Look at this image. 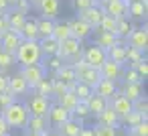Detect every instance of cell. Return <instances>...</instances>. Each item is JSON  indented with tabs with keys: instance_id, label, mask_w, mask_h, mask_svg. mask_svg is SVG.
Segmentation results:
<instances>
[{
	"instance_id": "obj_1",
	"label": "cell",
	"mask_w": 148,
	"mask_h": 136,
	"mask_svg": "<svg viewBox=\"0 0 148 136\" xmlns=\"http://www.w3.org/2000/svg\"><path fill=\"white\" fill-rule=\"evenodd\" d=\"M16 65L21 67H29V65H37L43 61V53L39 47V41H23L14 53Z\"/></svg>"
},
{
	"instance_id": "obj_2",
	"label": "cell",
	"mask_w": 148,
	"mask_h": 136,
	"mask_svg": "<svg viewBox=\"0 0 148 136\" xmlns=\"http://www.w3.org/2000/svg\"><path fill=\"white\" fill-rule=\"evenodd\" d=\"M0 116L4 118V122L8 124V128H23L27 126V120H29V112L25 108L23 102H12L10 106H6L2 112H0Z\"/></svg>"
},
{
	"instance_id": "obj_3",
	"label": "cell",
	"mask_w": 148,
	"mask_h": 136,
	"mask_svg": "<svg viewBox=\"0 0 148 136\" xmlns=\"http://www.w3.org/2000/svg\"><path fill=\"white\" fill-rule=\"evenodd\" d=\"M25 108L29 112V116H37V118H47L49 108H51V100L39 93H31L25 102Z\"/></svg>"
},
{
	"instance_id": "obj_4",
	"label": "cell",
	"mask_w": 148,
	"mask_h": 136,
	"mask_svg": "<svg viewBox=\"0 0 148 136\" xmlns=\"http://www.w3.org/2000/svg\"><path fill=\"white\" fill-rule=\"evenodd\" d=\"M83 61L91 67V69H101V65L108 61V51H103L101 47H95V45H89L83 49Z\"/></svg>"
},
{
	"instance_id": "obj_5",
	"label": "cell",
	"mask_w": 148,
	"mask_h": 136,
	"mask_svg": "<svg viewBox=\"0 0 148 136\" xmlns=\"http://www.w3.org/2000/svg\"><path fill=\"white\" fill-rule=\"evenodd\" d=\"M126 47H132V49H136V51H140V53L146 55V49H148V29H146V25L134 29V31L128 35Z\"/></svg>"
},
{
	"instance_id": "obj_6",
	"label": "cell",
	"mask_w": 148,
	"mask_h": 136,
	"mask_svg": "<svg viewBox=\"0 0 148 136\" xmlns=\"http://www.w3.org/2000/svg\"><path fill=\"white\" fill-rule=\"evenodd\" d=\"M21 75H23V79L29 83V89H35L37 87V83L43 79V77H47V69L43 67V63H37V65H29V67H21V71H18Z\"/></svg>"
},
{
	"instance_id": "obj_7",
	"label": "cell",
	"mask_w": 148,
	"mask_h": 136,
	"mask_svg": "<svg viewBox=\"0 0 148 136\" xmlns=\"http://www.w3.org/2000/svg\"><path fill=\"white\" fill-rule=\"evenodd\" d=\"M91 39H93L91 45L101 47L103 51H110V49L116 47V45H126L124 39H118V37H114V35H110V33H103V31H99V29H95V31L91 33Z\"/></svg>"
},
{
	"instance_id": "obj_8",
	"label": "cell",
	"mask_w": 148,
	"mask_h": 136,
	"mask_svg": "<svg viewBox=\"0 0 148 136\" xmlns=\"http://www.w3.org/2000/svg\"><path fill=\"white\" fill-rule=\"evenodd\" d=\"M81 51H83L81 41H77V39H73V37H69V39H65V41H61V43H59L57 57H59L61 61H67V63H69V59H71V57H75V55H77V53H81Z\"/></svg>"
},
{
	"instance_id": "obj_9",
	"label": "cell",
	"mask_w": 148,
	"mask_h": 136,
	"mask_svg": "<svg viewBox=\"0 0 148 136\" xmlns=\"http://www.w3.org/2000/svg\"><path fill=\"white\" fill-rule=\"evenodd\" d=\"M71 118V112H67L65 108H61L59 104H51L49 108V114H47V122L53 130H57L61 124H65L67 120Z\"/></svg>"
},
{
	"instance_id": "obj_10",
	"label": "cell",
	"mask_w": 148,
	"mask_h": 136,
	"mask_svg": "<svg viewBox=\"0 0 148 136\" xmlns=\"http://www.w3.org/2000/svg\"><path fill=\"white\" fill-rule=\"evenodd\" d=\"M69 23V31H71V37L73 39H77V41H85V39H89L91 37V33H93V29L87 25V23H83L79 16H75V19H71V21H67Z\"/></svg>"
},
{
	"instance_id": "obj_11",
	"label": "cell",
	"mask_w": 148,
	"mask_h": 136,
	"mask_svg": "<svg viewBox=\"0 0 148 136\" xmlns=\"http://www.w3.org/2000/svg\"><path fill=\"white\" fill-rule=\"evenodd\" d=\"M97 6H101L103 14H108L112 19H122V16H126V10H128V6L122 2V0H103V2H99Z\"/></svg>"
},
{
	"instance_id": "obj_12",
	"label": "cell",
	"mask_w": 148,
	"mask_h": 136,
	"mask_svg": "<svg viewBox=\"0 0 148 136\" xmlns=\"http://www.w3.org/2000/svg\"><path fill=\"white\" fill-rule=\"evenodd\" d=\"M79 19H81L83 23H87V25L95 31V29L99 27L101 19H103V8H101V6H97V4H93V6L85 8L83 12H79Z\"/></svg>"
},
{
	"instance_id": "obj_13",
	"label": "cell",
	"mask_w": 148,
	"mask_h": 136,
	"mask_svg": "<svg viewBox=\"0 0 148 136\" xmlns=\"http://www.w3.org/2000/svg\"><path fill=\"white\" fill-rule=\"evenodd\" d=\"M110 108H112L120 118H124V116H128V114L132 112V102H130L128 98H124L120 91H116V95L110 100Z\"/></svg>"
},
{
	"instance_id": "obj_14",
	"label": "cell",
	"mask_w": 148,
	"mask_h": 136,
	"mask_svg": "<svg viewBox=\"0 0 148 136\" xmlns=\"http://www.w3.org/2000/svg\"><path fill=\"white\" fill-rule=\"evenodd\" d=\"M37 8L41 10L43 19L55 21L57 14H59V8H61V0H39V2H37Z\"/></svg>"
},
{
	"instance_id": "obj_15",
	"label": "cell",
	"mask_w": 148,
	"mask_h": 136,
	"mask_svg": "<svg viewBox=\"0 0 148 136\" xmlns=\"http://www.w3.org/2000/svg\"><path fill=\"white\" fill-rule=\"evenodd\" d=\"M116 91H118V83L112 81V79H99L97 85L93 87V93L99 95V98H103V100H108V102L116 95Z\"/></svg>"
},
{
	"instance_id": "obj_16",
	"label": "cell",
	"mask_w": 148,
	"mask_h": 136,
	"mask_svg": "<svg viewBox=\"0 0 148 136\" xmlns=\"http://www.w3.org/2000/svg\"><path fill=\"white\" fill-rule=\"evenodd\" d=\"M122 71H124V65L114 63V61H110V59H108V61L101 65L99 75H101V79H112V81H118V79L122 77Z\"/></svg>"
},
{
	"instance_id": "obj_17",
	"label": "cell",
	"mask_w": 148,
	"mask_h": 136,
	"mask_svg": "<svg viewBox=\"0 0 148 136\" xmlns=\"http://www.w3.org/2000/svg\"><path fill=\"white\" fill-rule=\"evenodd\" d=\"M8 91L16 98V95L29 93L31 89H29V83L23 79V75L21 73H14V75H8Z\"/></svg>"
},
{
	"instance_id": "obj_18",
	"label": "cell",
	"mask_w": 148,
	"mask_h": 136,
	"mask_svg": "<svg viewBox=\"0 0 148 136\" xmlns=\"http://www.w3.org/2000/svg\"><path fill=\"white\" fill-rule=\"evenodd\" d=\"M21 43H23L21 35H18V33H14V31H8L2 39H0V49L6 51V53H10V55H14Z\"/></svg>"
},
{
	"instance_id": "obj_19",
	"label": "cell",
	"mask_w": 148,
	"mask_h": 136,
	"mask_svg": "<svg viewBox=\"0 0 148 136\" xmlns=\"http://www.w3.org/2000/svg\"><path fill=\"white\" fill-rule=\"evenodd\" d=\"M95 122H97V126H110V128H118V126H120V116H118V114H116V112L110 108V104H108V108L95 116Z\"/></svg>"
},
{
	"instance_id": "obj_20",
	"label": "cell",
	"mask_w": 148,
	"mask_h": 136,
	"mask_svg": "<svg viewBox=\"0 0 148 136\" xmlns=\"http://www.w3.org/2000/svg\"><path fill=\"white\" fill-rule=\"evenodd\" d=\"M18 35H21V39H23V41H39L37 19H33V16H27V21H25L23 29L18 31Z\"/></svg>"
},
{
	"instance_id": "obj_21",
	"label": "cell",
	"mask_w": 148,
	"mask_h": 136,
	"mask_svg": "<svg viewBox=\"0 0 148 136\" xmlns=\"http://www.w3.org/2000/svg\"><path fill=\"white\" fill-rule=\"evenodd\" d=\"M47 130H51L47 118H37V116H29L27 120V126H25V132H31V134H45Z\"/></svg>"
},
{
	"instance_id": "obj_22",
	"label": "cell",
	"mask_w": 148,
	"mask_h": 136,
	"mask_svg": "<svg viewBox=\"0 0 148 136\" xmlns=\"http://www.w3.org/2000/svg\"><path fill=\"white\" fill-rule=\"evenodd\" d=\"M4 16H6L8 29H10V31H14V33H18V31L23 29V25H25V21H27V16H29V14H25V12L16 10V8H10Z\"/></svg>"
},
{
	"instance_id": "obj_23",
	"label": "cell",
	"mask_w": 148,
	"mask_h": 136,
	"mask_svg": "<svg viewBox=\"0 0 148 136\" xmlns=\"http://www.w3.org/2000/svg\"><path fill=\"white\" fill-rule=\"evenodd\" d=\"M124 98H128L130 102H136L138 98H142L144 95V85L142 83H126V81H122V87L118 89Z\"/></svg>"
},
{
	"instance_id": "obj_24",
	"label": "cell",
	"mask_w": 148,
	"mask_h": 136,
	"mask_svg": "<svg viewBox=\"0 0 148 136\" xmlns=\"http://www.w3.org/2000/svg\"><path fill=\"white\" fill-rule=\"evenodd\" d=\"M146 12H148V4H142L138 0H132L128 4V10H126V16L130 21H146Z\"/></svg>"
},
{
	"instance_id": "obj_25",
	"label": "cell",
	"mask_w": 148,
	"mask_h": 136,
	"mask_svg": "<svg viewBox=\"0 0 148 136\" xmlns=\"http://www.w3.org/2000/svg\"><path fill=\"white\" fill-rule=\"evenodd\" d=\"M81 128H83V122H81V120H75V118L71 116L65 124H61V126L57 128V132H59L61 136H77Z\"/></svg>"
},
{
	"instance_id": "obj_26",
	"label": "cell",
	"mask_w": 148,
	"mask_h": 136,
	"mask_svg": "<svg viewBox=\"0 0 148 136\" xmlns=\"http://www.w3.org/2000/svg\"><path fill=\"white\" fill-rule=\"evenodd\" d=\"M85 104H87V110H89V114L91 116H97L99 112H103L106 108H108V100H103V98H99V95H95V93H91L87 100H85Z\"/></svg>"
},
{
	"instance_id": "obj_27",
	"label": "cell",
	"mask_w": 148,
	"mask_h": 136,
	"mask_svg": "<svg viewBox=\"0 0 148 136\" xmlns=\"http://www.w3.org/2000/svg\"><path fill=\"white\" fill-rule=\"evenodd\" d=\"M134 31V25L128 16H122V19H116V37L118 39H128V35Z\"/></svg>"
},
{
	"instance_id": "obj_28",
	"label": "cell",
	"mask_w": 148,
	"mask_h": 136,
	"mask_svg": "<svg viewBox=\"0 0 148 136\" xmlns=\"http://www.w3.org/2000/svg\"><path fill=\"white\" fill-rule=\"evenodd\" d=\"M39 47H41L43 59H45V57H55V55H57V51H59V43H57L53 37L39 39Z\"/></svg>"
},
{
	"instance_id": "obj_29",
	"label": "cell",
	"mask_w": 148,
	"mask_h": 136,
	"mask_svg": "<svg viewBox=\"0 0 148 136\" xmlns=\"http://www.w3.org/2000/svg\"><path fill=\"white\" fill-rule=\"evenodd\" d=\"M55 79L63 81L65 85H69V83L77 81V77H75V71H73V67H71L69 63H63V65H61V67L55 71Z\"/></svg>"
},
{
	"instance_id": "obj_30",
	"label": "cell",
	"mask_w": 148,
	"mask_h": 136,
	"mask_svg": "<svg viewBox=\"0 0 148 136\" xmlns=\"http://www.w3.org/2000/svg\"><path fill=\"white\" fill-rule=\"evenodd\" d=\"M99 79H101L99 71H97V69H91V67H87L81 75H77V81H81V83H85L87 87H91V91H93V87L97 85Z\"/></svg>"
},
{
	"instance_id": "obj_31",
	"label": "cell",
	"mask_w": 148,
	"mask_h": 136,
	"mask_svg": "<svg viewBox=\"0 0 148 136\" xmlns=\"http://www.w3.org/2000/svg\"><path fill=\"white\" fill-rule=\"evenodd\" d=\"M69 37H71L69 23H67V21H55V25H53V39H55L57 43H61V41H65V39H69Z\"/></svg>"
},
{
	"instance_id": "obj_32",
	"label": "cell",
	"mask_w": 148,
	"mask_h": 136,
	"mask_svg": "<svg viewBox=\"0 0 148 136\" xmlns=\"http://www.w3.org/2000/svg\"><path fill=\"white\" fill-rule=\"evenodd\" d=\"M35 93H39V95H45V98H53V77H43L39 83H37V87H35Z\"/></svg>"
},
{
	"instance_id": "obj_33",
	"label": "cell",
	"mask_w": 148,
	"mask_h": 136,
	"mask_svg": "<svg viewBox=\"0 0 148 136\" xmlns=\"http://www.w3.org/2000/svg\"><path fill=\"white\" fill-rule=\"evenodd\" d=\"M53 25L55 21H49V19H37V29H39V39H47V37H53Z\"/></svg>"
},
{
	"instance_id": "obj_34",
	"label": "cell",
	"mask_w": 148,
	"mask_h": 136,
	"mask_svg": "<svg viewBox=\"0 0 148 136\" xmlns=\"http://www.w3.org/2000/svg\"><path fill=\"white\" fill-rule=\"evenodd\" d=\"M108 59L114 61V63H120L124 65L126 63V45H116L108 51Z\"/></svg>"
},
{
	"instance_id": "obj_35",
	"label": "cell",
	"mask_w": 148,
	"mask_h": 136,
	"mask_svg": "<svg viewBox=\"0 0 148 136\" xmlns=\"http://www.w3.org/2000/svg\"><path fill=\"white\" fill-rule=\"evenodd\" d=\"M77 102H79V100H77V95H75L73 91H65V93H63L55 104H59V106H61V108H65L67 112H73V108L77 106Z\"/></svg>"
},
{
	"instance_id": "obj_36",
	"label": "cell",
	"mask_w": 148,
	"mask_h": 136,
	"mask_svg": "<svg viewBox=\"0 0 148 136\" xmlns=\"http://www.w3.org/2000/svg\"><path fill=\"white\" fill-rule=\"evenodd\" d=\"M144 59H146L144 53H140V51H136V49H132V47H126V63H124V67H126V65L134 67L136 63H140V61H144Z\"/></svg>"
},
{
	"instance_id": "obj_37",
	"label": "cell",
	"mask_w": 148,
	"mask_h": 136,
	"mask_svg": "<svg viewBox=\"0 0 148 136\" xmlns=\"http://www.w3.org/2000/svg\"><path fill=\"white\" fill-rule=\"evenodd\" d=\"M16 65V59H14V55H10V53H6V51H2L0 49V73H6L10 67H14Z\"/></svg>"
},
{
	"instance_id": "obj_38",
	"label": "cell",
	"mask_w": 148,
	"mask_h": 136,
	"mask_svg": "<svg viewBox=\"0 0 148 136\" xmlns=\"http://www.w3.org/2000/svg\"><path fill=\"white\" fill-rule=\"evenodd\" d=\"M140 122H146V118H144V116H140V114H136V112H130L128 116L120 118V124H124L126 128H134V126H136V124H140Z\"/></svg>"
},
{
	"instance_id": "obj_39",
	"label": "cell",
	"mask_w": 148,
	"mask_h": 136,
	"mask_svg": "<svg viewBox=\"0 0 148 136\" xmlns=\"http://www.w3.org/2000/svg\"><path fill=\"white\" fill-rule=\"evenodd\" d=\"M132 112H136V114L148 118V100H146V95H142V98H138L136 102H132Z\"/></svg>"
},
{
	"instance_id": "obj_40",
	"label": "cell",
	"mask_w": 148,
	"mask_h": 136,
	"mask_svg": "<svg viewBox=\"0 0 148 136\" xmlns=\"http://www.w3.org/2000/svg\"><path fill=\"white\" fill-rule=\"evenodd\" d=\"M99 31H103V33H110V35H114L116 37V19H112V16H108V14H103V19H101V23H99V27H97Z\"/></svg>"
},
{
	"instance_id": "obj_41",
	"label": "cell",
	"mask_w": 148,
	"mask_h": 136,
	"mask_svg": "<svg viewBox=\"0 0 148 136\" xmlns=\"http://www.w3.org/2000/svg\"><path fill=\"white\" fill-rule=\"evenodd\" d=\"M71 116L75 118V120H85V118H89L91 114H89V110H87V104L85 102H77V106L73 108V112H71Z\"/></svg>"
},
{
	"instance_id": "obj_42",
	"label": "cell",
	"mask_w": 148,
	"mask_h": 136,
	"mask_svg": "<svg viewBox=\"0 0 148 136\" xmlns=\"http://www.w3.org/2000/svg\"><path fill=\"white\" fill-rule=\"evenodd\" d=\"M73 93L77 95V100H79V102H85V100H87V98H89L93 91H91V87H87L85 83L77 81V83H75V89H73Z\"/></svg>"
},
{
	"instance_id": "obj_43",
	"label": "cell",
	"mask_w": 148,
	"mask_h": 136,
	"mask_svg": "<svg viewBox=\"0 0 148 136\" xmlns=\"http://www.w3.org/2000/svg\"><path fill=\"white\" fill-rule=\"evenodd\" d=\"M41 63H43V67L47 69V73H49V71H53V73H55V71H57V69L63 65V61H61L57 55H55V57H45Z\"/></svg>"
},
{
	"instance_id": "obj_44",
	"label": "cell",
	"mask_w": 148,
	"mask_h": 136,
	"mask_svg": "<svg viewBox=\"0 0 148 136\" xmlns=\"http://www.w3.org/2000/svg\"><path fill=\"white\" fill-rule=\"evenodd\" d=\"M122 81H126V83H142L140 75H138L136 69H132V67H124V71H122Z\"/></svg>"
},
{
	"instance_id": "obj_45",
	"label": "cell",
	"mask_w": 148,
	"mask_h": 136,
	"mask_svg": "<svg viewBox=\"0 0 148 136\" xmlns=\"http://www.w3.org/2000/svg\"><path fill=\"white\" fill-rule=\"evenodd\" d=\"M93 136H118V128H110V126H93Z\"/></svg>"
},
{
	"instance_id": "obj_46",
	"label": "cell",
	"mask_w": 148,
	"mask_h": 136,
	"mask_svg": "<svg viewBox=\"0 0 148 136\" xmlns=\"http://www.w3.org/2000/svg\"><path fill=\"white\" fill-rule=\"evenodd\" d=\"M128 134H132V136H148V122H140L134 128H128Z\"/></svg>"
},
{
	"instance_id": "obj_47",
	"label": "cell",
	"mask_w": 148,
	"mask_h": 136,
	"mask_svg": "<svg viewBox=\"0 0 148 136\" xmlns=\"http://www.w3.org/2000/svg\"><path fill=\"white\" fill-rule=\"evenodd\" d=\"M65 91H67V85H65L63 81H59V79H55V77H53V98H55V100H59Z\"/></svg>"
},
{
	"instance_id": "obj_48",
	"label": "cell",
	"mask_w": 148,
	"mask_h": 136,
	"mask_svg": "<svg viewBox=\"0 0 148 136\" xmlns=\"http://www.w3.org/2000/svg\"><path fill=\"white\" fill-rule=\"evenodd\" d=\"M12 102H16V98H14L8 89H6V91H2V93H0V112H2L6 106H10Z\"/></svg>"
},
{
	"instance_id": "obj_49",
	"label": "cell",
	"mask_w": 148,
	"mask_h": 136,
	"mask_svg": "<svg viewBox=\"0 0 148 136\" xmlns=\"http://www.w3.org/2000/svg\"><path fill=\"white\" fill-rule=\"evenodd\" d=\"M132 69H136V73L140 75V79H142V81L148 77V63H146V59H144V61H140V63H136Z\"/></svg>"
},
{
	"instance_id": "obj_50",
	"label": "cell",
	"mask_w": 148,
	"mask_h": 136,
	"mask_svg": "<svg viewBox=\"0 0 148 136\" xmlns=\"http://www.w3.org/2000/svg\"><path fill=\"white\" fill-rule=\"evenodd\" d=\"M95 2L93 0H73V8L77 10V12H83L85 8H89V6H93Z\"/></svg>"
},
{
	"instance_id": "obj_51",
	"label": "cell",
	"mask_w": 148,
	"mask_h": 136,
	"mask_svg": "<svg viewBox=\"0 0 148 136\" xmlns=\"http://www.w3.org/2000/svg\"><path fill=\"white\" fill-rule=\"evenodd\" d=\"M12 8H16V10L25 12V14H29V10H31V2H29V0H16Z\"/></svg>"
},
{
	"instance_id": "obj_52",
	"label": "cell",
	"mask_w": 148,
	"mask_h": 136,
	"mask_svg": "<svg viewBox=\"0 0 148 136\" xmlns=\"http://www.w3.org/2000/svg\"><path fill=\"white\" fill-rule=\"evenodd\" d=\"M10 29H8V23H6V16L4 14H0V39H2L6 33H8Z\"/></svg>"
},
{
	"instance_id": "obj_53",
	"label": "cell",
	"mask_w": 148,
	"mask_h": 136,
	"mask_svg": "<svg viewBox=\"0 0 148 136\" xmlns=\"http://www.w3.org/2000/svg\"><path fill=\"white\" fill-rule=\"evenodd\" d=\"M8 89V75L6 73H0V93Z\"/></svg>"
},
{
	"instance_id": "obj_54",
	"label": "cell",
	"mask_w": 148,
	"mask_h": 136,
	"mask_svg": "<svg viewBox=\"0 0 148 136\" xmlns=\"http://www.w3.org/2000/svg\"><path fill=\"white\" fill-rule=\"evenodd\" d=\"M10 134V128H8V124L4 122V118L0 116V136H8Z\"/></svg>"
},
{
	"instance_id": "obj_55",
	"label": "cell",
	"mask_w": 148,
	"mask_h": 136,
	"mask_svg": "<svg viewBox=\"0 0 148 136\" xmlns=\"http://www.w3.org/2000/svg\"><path fill=\"white\" fill-rule=\"evenodd\" d=\"M10 10V4H8V0H0V14H6Z\"/></svg>"
},
{
	"instance_id": "obj_56",
	"label": "cell",
	"mask_w": 148,
	"mask_h": 136,
	"mask_svg": "<svg viewBox=\"0 0 148 136\" xmlns=\"http://www.w3.org/2000/svg\"><path fill=\"white\" fill-rule=\"evenodd\" d=\"M77 136H93V128H89V126H83L81 130H79V134Z\"/></svg>"
},
{
	"instance_id": "obj_57",
	"label": "cell",
	"mask_w": 148,
	"mask_h": 136,
	"mask_svg": "<svg viewBox=\"0 0 148 136\" xmlns=\"http://www.w3.org/2000/svg\"><path fill=\"white\" fill-rule=\"evenodd\" d=\"M43 136H61V134H59L57 130H53V128H51V130H47V132H45Z\"/></svg>"
},
{
	"instance_id": "obj_58",
	"label": "cell",
	"mask_w": 148,
	"mask_h": 136,
	"mask_svg": "<svg viewBox=\"0 0 148 136\" xmlns=\"http://www.w3.org/2000/svg\"><path fill=\"white\" fill-rule=\"evenodd\" d=\"M14 2H16V0H8V4H10V8L14 6Z\"/></svg>"
},
{
	"instance_id": "obj_59",
	"label": "cell",
	"mask_w": 148,
	"mask_h": 136,
	"mask_svg": "<svg viewBox=\"0 0 148 136\" xmlns=\"http://www.w3.org/2000/svg\"><path fill=\"white\" fill-rule=\"evenodd\" d=\"M27 136H43V134H31V132H27Z\"/></svg>"
},
{
	"instance_id": "obj_60",
	"label": "cell",
	"mask_w": 148,
	"mask_h": 136,
	"mask_svg": "<svg viewBox=\"0 0 148 136\" xmlns=\"http://www.w3.org/2000/svg\"><path fill=\"white\" fill-rule=\"evenodd\" d=\"M138 2H142V4H148V0H138Z\"/></svg>"
},
{
	"instance_id": "obj_61",
	"label": "cell",
	"mask_w": 148,
	"mask_h": 136,
	"mask_svg": "<svg viewBox=\"0 0 148 136\" xmlns=\"http://www.w3.org/2000/svg\"><path fill=\"white\" fill-rule=\"evenodd\" d=\"M29 2H31V4H37V2H39V0H29Z\"/></svg>"
},
{
	"instance_id": "obj_62",
	"label": "cell",
	"mask_w": 148,
	"mask_h": 136,
	"mask_svg": "<svg viewBox=\"0 0 148 136\" xmlns=\"http://www.w3.org/2000/svg\"><path fill=\"white\" fill-rule=\"evenodd\" d=\"M93 2H95V4H99V2H103V0H93Z\"/></svg>"
},
{
	"instance_id": "obj_63",
	"label": "cell",
	"mask_w": 148,
	"mask_h": 136,
	"mask_svg": "<svg viewBox=\"0 0 148 136\" xmlns=\"http://www.w3.org/2000/svg\"><path fill=\"white\" fill-rule=\"evenodd\" d=\"M126 136H132V134H126Z\"/></svg>"
}]
</instances>
